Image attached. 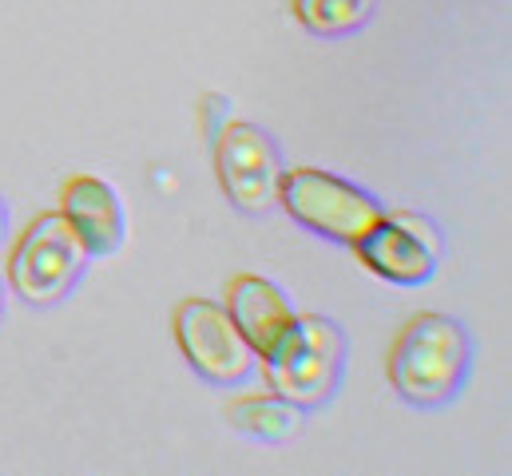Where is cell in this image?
Segmentation results:
<instances>
[{"label": "cell", "instance_id": "obj_9", "mask_svg": "<svg viewBox=\"0 0 512 476\" xmlns=\"http://www.w3.org/2000/svg\"><path fill=\"white\" fill-rule=\"evenodd\" d=\"M223 306L235 318L239 334L251 342L255 357L266 354L294 322V306L282 294V286H274L270 278H258V274H239L227 286V302Z\"/></svg>", "mask_w": 512, "mask_h": 476}, {"label": "cell", "instance_id": "obj_7", "mask_svg": "<svg viewBox=\"0 0 512 476\" xmlns=\"http://www.w3.org/2000/svg\"><path fill=\"white\" fill-rule=\"evenodd\" d=\"M362 266L393 286H425L441 262V231L425 215L385 211L382 219L354 242Z\"/></svg>", "mask_w": 512, "mask_h": 476}, {"label": "cell", "instance_id": "obj_6", "mask_svg": "<svg viewBox=\"0 0 512 476\" xmlns=\"http://www.w3.org/2000/svg\"><path fill=\"white\" fill-rule=\"evenodd\" d=\"M215 147V171L219 187L227 191L231 207L243 215H270L278 207L282 187V155L278 143L258 123H227L219 131Z\"/></svg>", "mask_w": 512, "mask_h": 476}, {"label": "cell", "instance_id": "obj_2", "mask_svg": "<svg viewBox=\"0 0 512 476\" xmlns=\"http://www.w3.org/2000/svg\"><path fill=\"white\" fill-rule=\"evenodd\" d=\"M270 393L298 409L326 405L346 373V334L322 314H294L290 330L258 357Z\"/></svg>", "mask_w": 512, "mask_h": 476}, {"label": "cell", "instance_id": "obj_1", "mask_svg": "<svg viewBox=\"0 0 512 476\" xmlns=\"http://www.w3.org/2000/svg\"><path fill=\"white\" fill-rule=\"evenodd\" d=\"M469 369H473V346L465 326L433 310L413 314L389 354L393 389L417 409L449 405L465 389Z\"/></svg>", "mask_w": 512, "mask_h": 476}, {"label": "cell", "instance_id": "obj_3", "mask_svg": "<svg viewBox=\"0 0 512 476\" xmlns=\"http://www.w3.org/2000/svg\"><path fill=\"white\" fill-rule=\"evenodd\" d=\"M92 254L72 231V223L60 211H48L28 223V231L16 238L8 254V286L20 302L48 310L60 306L84 278Z\"/></svg>", "mask_w": 512, "mask_h": 476}, {"label": "cell", "instance_id": "obj_8", "mask_svg": "<svg viewBox=\"0 0 512 476\" xmlns=\"http://www.w3.org/2000/svg\"><path fill=\"white\" fill-rule=\"evenodd\" d=\"M60 215L72 223V231L88 246L92 258L116 254L128 238V215L112 183L96 175H76L60 191Z\"/></svg>", "mask_w": 512, "mask_h": 476}, {"label": "cell", "instance_id": "obj_14", "mask_svg": "<svg viewBox=\"0 0 512 476\" xmlns=\"http://www.w3.org/2000/svg\"><path fill=\"white\" fill-rule=\"evenodd\" d=\"M0 318H4V282H0Z\"/></svg>", "mask_w": 512, "mask_h": 476}, {"label": "cell", "instance_id": "obj_12", "mask_svg": "<svg viewBox=\"0 0 512 476\" xmlns=\"http://www.w3.org/2000/svg\"><path fill=\"white\" fill-rule=\"evenodd\" d=\"M227 96H207L203 100V131H207V139L215 143L219 139V131L227 127Z\"/></svg>", "mask_w": 512, "mask_h": 476}, {"label": "cell", "instance_id": "obj_5", "mask_svg": "<svg viewBox=\"0 0 512 476\" xmlns=\"http://www.w3.org/2000/svg\"><path fill=\"white\" fill-rule=\"evenodd\" d=\"M175 342H179V354L187 357V365L203 381H211L219 389L243 385L258 369L251 342L239 334V326L227 314V306L211 302V298L179 302V310H175Z\"/></svg>", "mask_w": 512, "mask_h": 476}, {"label": "cell", "instance_id": "obj_10", "mask_svg": "<svg viewBox=\"0 0 512 476\" xmlns=\"http://www.w3.org/2000/svg\"><path fill=\"white\" fill-rule=\"evenodd\" d=\"M227 421L255 441H290L302 425V409L282 401L278 393H251L227 405Z\"/></svg>", "mask_w": 512, "mask_h": 476}, {"label": "cell", "instance_id": "obj_4", "mask_svg": "<svg viewBox=\"0 0 512 476\" xmlns=\"http://www.w3.org/2000/svg\"><path fill=\"white\" fill-rule=\"evenodd\" d=\"M278 207L310 235L330 238L338 246H354L389 211L366 187H358L334 171H322V167L282 171Z\"/></svg>", "mask_w": 512, "mask_h": 476}, {"label": "cell", "instance_id": "obj_11", "mask_svg": "<svg viewBox=\"0 0 512 476\" xmlns=\"http://www.w3.org/2000/svg\"><path fill=\"white\" fill-rule=\"evenodd\" d=\"M378 0H294V16L306 32L338 40V36H354L370 24Z\"/></svg>", "mask_w": 512, "mask_h": 476}, {"label": "cell", "instance_id": "obj_13", "mask_svg": "<svg viewBox=\"0 0 512 476\" xmlns=\"http://www.w3.org/2000/svg\"><path fill=\"white\" fill-rule=\"evenodd\" d=\"M8 235V207H4V199H0V238Z\"/></svg>", "mask_w": 512, "mask_h": 476}]
</instances>
